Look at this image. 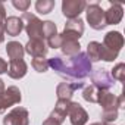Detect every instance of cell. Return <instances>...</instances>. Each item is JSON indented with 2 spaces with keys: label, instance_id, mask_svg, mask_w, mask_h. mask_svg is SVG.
I'll return each instance as SVG.
<instances>
[{
  "label": "cell",
  "instance_id": "1",
  "mask_svg": "<svg viewBox=\"0 0 125 125\" xmlns=\"http://www.w3.org/2000/svg\"><path fill=\"white\" fill-rule=\"evenodd\" d=\"M49 68H52L59 77L65 78L68 81L77 83L78 80H84L91 74V62L88 60L85 53H78L77 56H72L66 60H63L59 56H54L49 59Z\"/></svg>",
  "mask_w": 125,
  "mask_h": 125
},
{
  "label": "cell",
  "instance_id": "2",
  "mask_svg": "<svg viewBox=\"0 0 125 125\" xmlns=\"http://www.w3.org/2000/svg\"><path fill=\"white\" fill-rule=\"evenodd\" d=\"M59 35H60V50L65 56L72 57L81 52V46H80L81 35L71 32V31H66V30H63V32Z\"/></svg>",
  "mask_w": 125,
  "mask_h": 125
},
{
  "label": "cell",
  "instance_id": "3",
  "mask_svg": "<svg viewBox=\"0 0 125 125\" xmlns=\"http://www.w3.org/2000/svg\"><path fill=\"white\" fill-rule=\"evenodd\" d=\"M22 22L27 34L30 35V40H44L43 38V21H40L35 15L25 12L22 15Z\"/></svg>",
  "mask_w": 125,
  "mask_h": 125
},
{
  "label": "cell",
  "instance_id": "4",
  "mask_svg": "<svg viewBox=\"0 0 125 125\" xmlns=\"http://www.w3.org/2000/svg\"><path fill=\"white\" fill-rule=\"evenodd\" d=\"M85 15H87V22L90 24V27L96 31H100L106 27V21H104V10L97 5H88L85 8Z\"/></svg>",
  "mask_w": 125,
  "mask_h": 125
},
{
  "label": "cell",
  "instance_id": "5",
  "mask_svg": "<svg viewBox=\"0 0 125 125\" xmlns=\"http://www.w3.org/2000/svg\"><path fill=\"white\" fill-rule=\"evenodd\" d=\"M22 96H21V90L16 85H10L8 88H5L3 93H0V115L8 110V107L18 104L21 102Z\"/></svg>",
  "mask_w": 125,
  "mask_h": 125
},
{
  "label": "cell",
  "instance_id": "6",
  "mask_svg": "<svg viewBox=\"0 0 125 125\" xmlns=\"http://www.w3.org/2000/svg\"><path fill=\"white\" fill-rule=\"evenodd\" d=\"M3 125H30V113L25 107H13L5 118Z\"/></svg>",
  "mask_w": 125,
  "mask_h": 125
},
{
  "label": "cell",
  "instance_id": "7",
  "mask_svg": "<svg viewBox=\"0 0 125 125\" xmlns=\"http://www.w3.org/2000/svg\"><path fill=\"white\" fill-rule=\"evenodd\" d=\"M97 103L103 109H119L124 104V96H115L109 90H99Z\"/></svg>",
  "mask_w": 125,
  "mask_h": 125
},
{
  "label": "cell",
  "instance_id": "8",
  "mask_svg": "<svg viewBox=\"0 0 125 125\" xmlns=\"http://www.w3.org/2000/svg\"><path fill=\"white\" fill-rule=\"evenodd\" d=\"M87 8V3L84 0H63L62 2V13L68 19L80 18L81 12H84Z\"/></svg>",
  "mask_w": 125,
  "mask_h": 125
},
{
  "label": "cell",
  "instance_id": "9",
  "mask_svg": "<svg viewBox=\"0 0 125 125\" xmlns=\"http://www.w3.org/2000/svg\"><path fill=\"white\" fill-rule=\"evenodd\" d=\"M90 78H91V85H94L96 88L99 90H109L113 84H115V80L110 77V74L106 71V69H96V71H91L90 74Z\"/></svg>",
  "mask_w": 125,
  "mask_h": 125
},
{
  "label": "cell",
  "instance_id": "10",
  "mask_svg": "<svg viewBox=\"0 0 125 125\" xmlns=\"http://www.w3.org/2000/svg\"><path fill=\"white\" fill-rule=\"evenodd\" d=\"M68 116L72 125H85L88 121L87 110L77 102H71L68 107Z\"/></svg>",
  "mask_w": 125,
  "mask_h": 125
},
{
  "label": "cell",
  "instance_id": "11",
  "mask_svg": "<svg viewBox=\"0 0 125 125\" xmlns=\"http://www.w3.org/2000/svg\"><path fill=\"white\" fill-rule=\"evenodd\" d=\"M106 50L112 52V53H119V50L122 49L124 46V35L119 32V31H109L106 35H104V40H103V44H102Z\"/></svg>",
  "mask_w": 125,
  "mask_h": 125
},
{
  "label": "cell",
  "instance_id": "12",
  "mask_svg": "<svg viewBox=\"0 0 125 125\" xmlns=\"http://www.w3.org/2000/svg\"><path fill=\"white\" fill-rule=\"evenodd\" d=\"M84 83L77 81V83H60L56 88V94H57V100H71L75 90L83 88Z\"/></svg>",
  "mask_w": 125,
  "mask_h": 125
},
{
  "label": "cell",
  "instance_id": "13",
  "mask_svg": "<svg viewBox=\"0 0 125 125\" xmlns=\"http://www.w3.org/2000/svg\"><path fill=\"white\" fill-rule=\"evenodd\" d=\"M24 50H25L28 54H31L32 57H46L49 47L46 46L44 40H30V41L25 44Z\"/></svg>",
  "mask_w": 125,
  "mask_h": 125
},
{
  "label": "cell",
  "instance_id": "14",
  "mask_svg": "<svg viewBox=\"0 0 125 125\" xmlns=\"http://www.w3.org/2000/svg\"><path fill=\"white\" fill-rule=\"evenodd\" d=\"M124 16V8L119 3H112L107 10H104V21L106 25H116L121 22Z\"/></svg>",
  "mask_w": 125,
  "mask_h": 125
},
{
  "label": "cell",
  "instance_id": "15",
  "mask_svg": "<svg viewBox=\"0 0 125 125\" xmlns=\"http://www.w3.org/2000/svg\"><path fill=\"white\" fill-rule=\"evenodd\" d=\"M28 71V65L25 63L24 59L19 60H10V63L8 66V75L13 80H21L27 75Z\"/></svg>",
  "mask_w": 125,
  "mask_h": 125
},
{
  "label": "cell",
  "instance_id": "16",
  "mask_svg": "<svg viewBox=\"0 0 125 125\" xmlns=\"http://www.w3.org/2000/svg\"><path fill=\"white\" fill-rule=\"evenodd\" d=\"M69 103H71V100H57L54 109H53L52 113H50V118H53L54 121H57V122L62 125V124H63V121L66 119V116H68Z\"/></svg>",
  "mask_w": 125,
  "mask_h": 125
},
{
  "label": "cell",
  "instance_id": "17",
  "mask_svg": "<svg viewBox=\"0 0 125 125\" xmlns=\"http://www.w3.org/2000/svg\"><path fill=\"white\" fill-rule=\"evenodd\" d=\"M24 30V22L21 18L18 16H9L6 18L5 22V34L10 35V37H16L21 34V31Z\"/></svg>",
  "mask_w": 125,
  "mask_h": 125
},
{
  "label": "cell",
  "instance_id": "18",
  "mask_svg": "<svg viewBox=\"0 0 125 125\" xmlns=\"http://www.w3.org/2000/svg\"><path fill=\"white\" fill-rule=\"evenodd\" d=\"M6 53L10 60H19V59H24L25 50L19 41H9L6 46Z\"/></svg>",
  "mask_w": 125,
  "mask_h": 125
},
{
  "label": "cell",
  "instance_id": "19",
  "mask_svg": "<svg viewBox=\"0 0 125 125\" xmlns=\"http://www.w3.org/2000/svg\"><path fill=\"white\" fill-rule=\"evenodd\" d=\"M87 57L90 62H99L102 57V43L99 41H90L87 46Z\"/></svg>",
  "mask_w": 125,
  "mask_h": 125
},
{
  "label": "cell",
  "instance_id": "20",
  "mask_svg": "<svg viewBox=\"0 0 125 125\" xmlns=\"http://www.w3.org/2000/svg\"><path fill=\"white\" fill-rule=\"evenodd\" d=\"M66 31H71V32H75L78 35L83 37V32H84V21L81 18H75V19H68V22L65 24V28Z\"/></svg>",
  "mask_w": 125,
  "mask_h": 125
},
{
  "label": "cell",
  "instance_id": "21",
  "mask_svg": "<svg viewBox=\"0 0 125 125\" xmlns=\"http://www.w3.org/2000/svg\"><path fill=\"white\" fill-rule=\"evenodd\" d=\"M54 2L53 0H37L35 2V10L41 15H47L53 10Z\"/></svg>",
  "mask_w": 125,
  "mask_h": 125
},
{
  "label": "cell",
  "instance_id": "22",
  "mask_svg": "<svg viewBox=\"0 0 125 125\" xmlns=\"http://www.w3.org/2000/svg\"><path fill=\"white\" fill-rule=\"evenodd\" d=\"M57 35V28L54 25V22L52 21H46L43 22V38H46V41L52 37Z\"/></svg>",
  "mask_w": 125,
  "mask_h": 125
},
{
  "label": "cell",
  "instance_id": "23",
  "mask_svg": "<svg viewBox=\"0 0 125 125\" xmlns=\"http://www.w3.org/2000/svg\"><path fill=\"white\" fill-rule=\"evenodd\" d=\"M97 94H99V88H96L94 85H88L83 91V97L88 103H97Z\"/></svg>",
  "mask_w": 125,
  "mask_h": 125
},
{
  "label": "cell",
  "instance_id": "24",
  "mask_svg": "<svg viewBox=\"0 0 125 125\" xmlns=\"http://www.w3.org/2000/svg\"><path fill=\"white\" fill-rule=\"evenodd\" d=\"M31 66L37 72H46L49 69V60L46 57H34L31 60Z\"/></svg>",
  "mask_w": 125,
  "mask_h": 125
},
{
  "label": "cell",
  "instance_id": "25",
  "mask_svg": "<svg viewBox=\"0 0 125 125\" xmlns=\"http://www.w3.org/2000/svg\"><path fill=\"white\" fill-rule=\"evenodd\" d=\"M118 110L119 109H103L102 112V122L103 124H110L118 118Z\"/></svg>",
  "mask_w": 125,
  "mask_h": 125
},
{
  "label": "cell",
  "instance_id": "26",
  "mask_svg": "<svg viewBox=\"0 0 125 125\" xmlns=\"http://www.w3.org/2000/svg\"><path fill=\"white\" fill-rule=\"evenodd\" d=\"M110 77L113 80H118V81H125V63H118L112 69Z\"/></svg>",
  "mask_w": 125,
  "mask_h": 125
},
{
  "label": "cell",
  "instance_id": "27",
  "mask_svg": "<svg viewBox=\"0 0 125 125\" xmlns=\"http://www.w3.org/2000/svg\"><path fill=\"white\" fill-rule=\"evenodd\" d=\"M12 5L18 9V10H21V12H27L28 10V8L31 6V3L28 2V0H13V2H12Z\"/></svg>",
  "mask_w": 125,
  "mask_h": 125
},
{
  "label": "cell",
  "instance_id": "28",
  "mask_svg": "<svg viewBox=\"0 0 125 125\" xmlns=\"http://www.w3.org/2000/svg\"><path fill=\"white\" fill-rule=\"evenodd\" d=\"M46 46H49V47H52V49H60V35L57 34V35L49 38Z\"/></svg>",
  "mask_w": 125,
  "mask_h": 125
},
{
  "label": "cell",
  "instance_id": "29",
  "mask_svg": "<svg viewBox=\"0 0 125 125\" xmlns=\"http://www.w3.org/2000/svg\"><path fill=\"white\" fill-rule=\"evenodd\" d=\"M5 72H8V62L0 57V74H5Z\"/></svg>",
  "mask_w": 125,
  "mask_h": 125
},
{
  "label": "cell",
  "instance_id": "30",
  "mask_svg": "<svg viewBox=\"0 0 125 125\" xmlns=\"http://www.w3.org/2000/svg\"><path fill=\"white\" fill-rule=\"evenodd\" d=\"M5 22L6 21H0V43L5 41Z\"/></svg>",
  "mask_w": 125,
  "mask_h": 125
},
{
  "label": "cell",
  "instance_id": "31",
  "mask_svg": "<svg viewBox=\"0 0 125 125\" xmlns=\"http://www.w3.org/2000/svg\"><path fill=\"white\" fill-rule=\"evenodd\" d=\"M0 21H6V9L2 2H0Z\"/></svg>",
  "mask_w": 125,
  "mask_h": 125
},
{
  "label": "cell",
  "instance_id": "32",
  "mask_svg": "<svg viewBox=\"0 0 125 125\" xmlns=\"http://www.w3.org/2000/svg\"><path fill=\"white\" fill-rule=\"evenodd\" d=\"M43 125H60V124H59L57 121H54L53 118H50V116H49V118H46V121L43 122Z\"/></svg>",
  "mask_w": 125,
  "mask_h": 125
},
{
  "label": "cell",
  "instance_id": "33",
  "mask_svg": "<svg viewBox=\"0 0 125 125\" xmlns=\"http://www.w3.org/2000/svg\"><path fill=\"white\" fill-rule=\"evenodd\" d=\"M3 91H5V83L0 80V93H3Z\"/></svg>",
  "mask_w": 125,
  "mask_h": 125
},
{
  "label": "cell",
  "instance_id": "34",
  "mask_svg": "<svg viewBox=\"0 0 125 125\" xmlns=\"http://www.w3.org/2000/svg\"><path fill=\"white\" fill-rule=\"evenodd\" d=\"M91 125H106V124H103V122H94V124H91Z\"/></svg>",
  "mask_w": 125,
  "mask_h": 125
}]
</instances>
